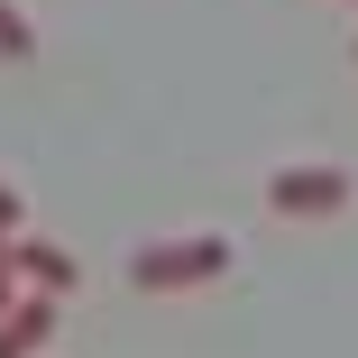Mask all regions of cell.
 Returning a JSON list of instances; mask_svg holds the SVG:
<instances>
[{"label": "cell", "instance_id": "cell-2", "mask_svg": "<svg viewBox=\"0 0 358 358\" xmlns=\"http://www.w3.org/2000/svg\"><path fill=\"white\" fill-rule=\"evenodd\" d=\"M266 202L285 211V221H322V211L349 202V166H322V157L313 166H275L266 175Z\"/></svg>", "mask_w": 358, "mask_h": 358}, {"label": "cell", "instance_id": "cell-6", "mask_svg": "<svg viewBox=\"0 0 358 358\" xmlns=\"http://www.w3.org/2000/svg\"><path fill=\"white\" fill-rule=\"evenodd\" d=\"M19 294H28V285H19V266H10V239H0V313H10Z\"/></svg>", "mask_w": 358, "mask_h": 358}, {"label": "cell", "instance_id": "cell-5", "mask_svg": "<svg viewBox=\"0 0 358 358\" xmlns=\"http://www.w3.org/2000/svg\"><path fill=\"white\" fill-rule=\"evenodd\" d=\"M0 55H10V64H28V55H37V28H28L19 0H0Z\"/></svg>", "mask_w": 358, "mask_h": 358}, {"label": "cell", "instance_id": "cell-4", "mask_svg": "<svg viewBox=\"0 0 358 358\" xmlns=\"http://www.w3.org/2000/svg\"><path fill=\"white\" fill-rule=\"evenodd\" d=\"M46 331H55V294H19L10 313H0V358H28Z\"/></svg>", "mask_w": 358, "mask_h": 358}, {"label": "cell", "instance_id": "cell-7", "mask_svg": "<svg viewBox=\"0 0 358 358\" xmlns=\"http://www.w3.org/2000/svg\"><path fill=\"white\" fill-rule=\"evenodd\" d=\"M19 211H28V202H19L10 184H0V239H19Z\"/></svg>", "mask_w": 358, "mask_h": 358}, {"label": "cell", "instance_id": "cell-1", "mask_svg": "<svg viewBox=\"0 0 358 358\" xmlns=\"http://www.w3.org/2000/svg\"><path fill=\"white\" fill-rule=\"evenodd\" d=\"M230 239L221 230H184V239H148V248H129V275L148 285V294H175V285H202V275H230Z\"/></svg>", "mask_w": 358, "mask_h": 358}, {"label": "cell", "instance_id": "cell-3", "mask_svg": "<svg viewBox=\"0 0 358 358\" xmlns=\"http://www.w3.org/2000/svg\"><path fill=\"white\" fill-rule=\"evenodd\" d=\"M10 266L28 275V294H74V285H83V266L64 257L55 239H10Z\"/></svg>", "mask_w": 358, "mask_h": 358}]
</instances>
